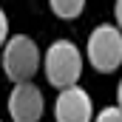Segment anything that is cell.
<instances>
[{"mask_svg":"<svg viewBox=\"0 0 122 122\" xmlns=\"http://www.w3.org/2000/svg\"><path fill=\"white\" fill-rule=\"evenodd\" d=\"M43 68H46V80L48 85H54L57 91H65V88H74L82 77V51L71 43V40H54L48 48H46V60H43Z\"/></svg>","mask_w":122,"mask_h":122,"instance_id":"1","label":"cell"},{"mask_svg":"<svg viewBox=\"0 0 122 122\" xmlns=\"http://www.w3.org/2000/svg\"><path fill=\"white\" fill-rule=\"evenodd\" d=\"M43 65V54H40V46L31 40L29 34H14L9 37L6 48H3V74L20 85V82H31L34 74L40 71Z\"/></svg>","mask_w":122,"mask_h":122,"instance_id":"2","label":"cell"},{"mask_svg":"<svg viewBox=\"0 0 122 122\" xmlns=\"http://www.w3.org/2000/svg\"><path fill=\"white\" fill-rule=\"evenodd\" d=\"M85 54L94 71L99 74H114L122 65V31L114 23H99L88 34Z\"/></svg>","mask_w":122,"mask_h":122,"instance_id":"3","label":"cell"},{"mask_svg":"<svg viewBox=\"0 0 122 122\" xmlns=\"http://www.w3.org/2000/svg\"><path fill=\"white\" fill-rule=\"evenodd\" d=\"M94 99L82 85L65 88L54 99V119L57 122H94Z\"/></svg>","mask_w":122,"mask_h":122,"instance_id":"4","label":"cell"},{"mask_svg":"<svg viewBox=\"0 0 122 122\" xmlns=\"http://www.w3.org/2000/svg\"><path fill=\"white\" fill-rule=\"evenodd\" d=\"M46 111L43 91L34 82H20L9 94V117L11 122H40Z\"/></svg>","mask_w":122,"mask_h":122,"instance_id":"5","label":"cell"},{"mask_svg":"<svg viewBox=\"0 0 122 122\" xmlns=\"http://www.w3.org/2000/svg\"><path fill=\"white\" fill-rule=\"evenodd\" d=\"M48 9H51L60 20H77V17L82 14L85 3H82V0H51Z\"/></svg>","mask_w":122,"mask_h":122,"instance_id":"6","label":"cell"},{"mask_svg":"<svg viewBox=\"0 0 122 122\" xmlns=\"http://www.w3.org/2000/svg\"><path fill=\"white\" fill-rule=\"evenodd\" d=\"M94 122H122V111L117 105H108V108H102V111H97V117Z\"/></svg>","mask_w":122,"mask_h":122,"instance_id":"7","label":"cell"},{"mask_svg":"<svg viewBox=\"0 0 122 122\" xmlns=\"http://www.w3.org/2000/svg\"><path fill=\"white\" fill-rule=\"evenodd\" d=\"M6 43H9V17H6V11L0 9V51L6 48Z\"/></svg>","mask_w":122,"mask_h":122,"instance_id":"8","label":"cell"},{"mask_svg":"<svg viewBox=\"0 0 122 122\" xmlns=\"http://www.w3.org/2000/svg\"><path fill=\"white\" fill-rule=\"evenodd\" d=\"M114 17H117V29L122 31V0L117 3V6H114Z\"/></svg>","mask_w":122,"mask_h":122,"instance_id":"9","label":"cell"},{"mask_svg":"<svg viewBox=\"0 0 122 122\" xmlns=\"http://www.w3.org/2000/svg\"><path fill=\"white\" fill-rule=\"evenodd\" d=\"M117 108L122 111V80H119V85H117Z\"/></svg>","mask_w":122,"mask_h":122,"instance_id":"10","label":"cell"},{"mask_svg":"<svg viewBox=\"0 0 122 122\" xmlns=\"http://www.w3.org/2000/svg\"><path fill=\"white\" fill-rule=\"evenodd\" d=\"M0 122H3V119H0Z\"/></svg>","mask_w":122,"mask_h":122,"instance_id":"11","label":"cell"}]
</instances>
